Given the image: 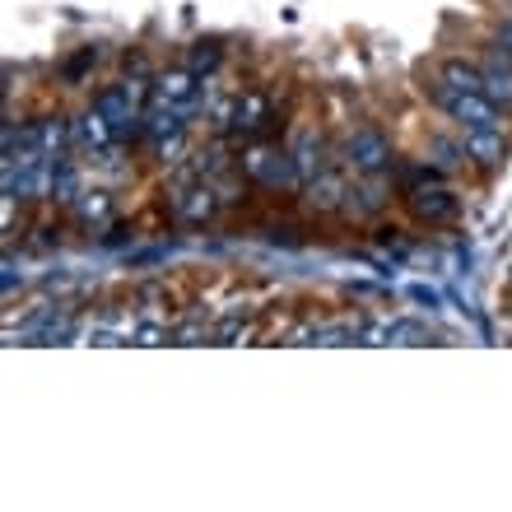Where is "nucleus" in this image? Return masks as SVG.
<instances>
[{"mask_svg":"<svg viewBox=\"0 0 512 512\" xmlns=\"http://www.w3.org/2000/svg\"><path fill=\"white\" fill-rule=\"evenodd\" d=\"M345 163H350L359 177H382L396 168V145L382 126H359L345 140Z\"/></svg>","mask_w":512,"mask_h":512,"instance_id":"1","label":"nucleus"},{"mask_svg":"<svg viewBox=\"0 0 512 512\" xmlns=\"http://www.w3.org/2000/svg\"><path fill=\"white\" fill-rule=\"evenodd\" d=\"M433 103L461 126V131H475V126H503V108H494L485 94H466V89H452V84L433 80Z\"/></svg>","mask_w":512,"mask_h":512,"instance_id":"2","label":"nucleus"},{"mask_svg":"<svg viewBox=\"0 0 512 512\" xmlns=\"http://www.w3.org/2000/svg\"><path fill=\"white\" fill-rule=\"evenodd\" d=\"M238 168L252 177L256 187H266V191H294V187H303L298 163H294V154H289V149H247Z\"/></svg>","mask_w":512,"mask_h":512,"instance_id":"3","label":"nucleus"},{"mask_svg":"<svg viewBox=\"0 0 512 512\" xmlns=\"http://www.w3.org/2000/svg\"><path fill=\"white\" fill-rule=\"evenodd\" d=\"M405 210L415 215V224H429V229H438V224H452V219L461 215V201L443 187V182H424V187L405 191Z\"/></svg>","mask_w":512,"mask_h":512,"instance_id":"4","label":"nucleus"},{"mask_svg":"<svg viewBox=\"0 0 512 512\" xmlns=\"http://www.w3.org/2000/svg\"><path fill=\"white\" fill-rule=\"evenodd\" d=\"M149 103H163V108L191 117L196 103H201V75H191L187 66L159 70V75H154V98H149Z\"/></svg>","mask_w":512,"mask_h":512,"instance_id":"5","label":"nucleus"},{"mask_svg":"<svg viewBox=\"0 0 512 512\" xmlns=\"http://www.w3.org/2000/svg\"><path fill=\"white\" fill-rule=\"evenodd\" d=\"M219 210V191L215 182H205V177H182L173 191V215L182 224H210Z\"/></svg>","mask_w":512,"mask_h":512,"instance_id":"6","label":"nucleus"},{"mask_svg":"<svg viewBox=\"0 0 512 512\" xmlns=\"http://www.w3.org/2000/svg\"><path fill=\"white\" fill-rule=\"evenodd\" d=\"M89 108H98L103 117L112 122V131L117 135H131V131H140V117H145V108L135 103V94L126 89V80L122 84H103L94 94V103Z\"/></svg>","mask_w":512,"mask_h":512,"instance_id":"7","label":"nucleus"},{"mask_svg":"<svg viewBox=\"0 0 512 512\" xmlns=\"http://www.w3.org/2000/svg\"><path fill=\"white\" fill-rule=\"evenodd\" d=\"M461 149H466V163L480 168V173H499L503 159H508L503 126H475V131H461Z\"/></svg>","mask_w":512,"mask_h":512,"instance_id":"8","label":"nucleus"},{"mask_svg":"<svg viewBox=\"0 0 512 512\" xmlns=\"http://www.w3.org/2000/svg\"><path fill=\"white\" fill-rule=\"evenodd\" d=\"M112 140H117V131H112V122L98 108L80 112V117L70 122V145L80 149V154H94V159H103V154L112 149Z\"/></svg>","mask_w":512,"mask_h":512,"instance_id":"9","label":"nucleus"},{"mask_svg":"<svg viewBox=\"0 0 512 512\" xmlns=\"http://www.w3.org/2000/svg\"><path fill=\"white\" fill-rule=\"evenodd\" d=\"M266 122H270V98L261 94V89H247V94L229 108V117H224L229 135H243V140L261 135V126H266Z\"/></svg>","mask_w":512,"mask_h":512,"instance_id":"10","label":"nucleus"},{"mask_svg":"<svg viewBox=\"0 0 512 512\" xmlns=\"http://www.w3.org/2000/svg\"><path fill=\"white\" fill-rule=\"evenodd\" d=\"M480 75H485V98L494 108L512 112V52L508 47H494V52L480 61Z\"/></svg>","mask_w":512,"mask_h":512,"instance_id":"11","label":"nucleus"},{"mask_svg":"<svg viewBox=\"0 0 512 512\" xmlns=\"http://www.w3.org/2000/svg\"><path fill=\"white\" fill-rule=\"evenodd\" d=\"M80 196H84V177H80V168H75V159L56 154L52 159V201L66 205V210H75Z\"/></svg>","mask_w":512,"mask_h":512,"instance_id":"12","label":"nucleus"},{"mask_svg":"<svg viewBox=\"0 0 512 512\" xmlns=\"http://www.w3.org/2000/svg\"><path fill=\"white\" fill-rule=\"evenodd\" d=\"M308 187V205H317V210H345V196H350V187H345V177L340 173H317L312 182H303Z\"/></svg>","mask_w":512,"mask_h":512,"instance_id":"13","label":"nucleus"},{"mask_svg":"<svg viewBox=\"0 0 512 512\" xmlns=\"http://www.w3.org/2000/svg\"><path fill=\"white\" fill-rule=\"evenodd\" d=\"M289 154H294L303 182H312L317 173H326V145L317 140V131H298V140L289 145Z\"/></svg>","mask_w":512,"mask_h":512,"instance_id":"14","label":"nucleus"},{"mask_svg":"<svg viewBox=\"0 0 512 512\" xmlns=\"http://www.w3.org/2000/svg\"><path fill=\"white\" fill-rule=\"evenodd\" d=\"M438 80L452 84V89H466V94H485V75L466 56H447L443 66H438Z\"/></svg>","mask_w":512,"mask_h":512,"instance_id":"15","label":"nucleus"},{"mask_svg":"<svg viewBox=\"0 0 512 512\" xmlns=\"http://www.w3.org/2000/svg\"><path fill=\"white\" fill-rule=\"evenodd\" d=\"M75 219H80V224H108L112 219V196L108 191H84L80 205H75Z\"/></svg>","mask_w":512,"mask_h":512,"instance_id":"16","label":"nucleus"},{"mask_svg":"<svg viewBox=\"0 0 512 512\" xmlns=\"http://www.w3.org/2000/svg\"><path fill=\"white\" fill-rule=\"evenodd\" d=\"M219 61H224L219 42H196V47L187 52V70H191V75H201V80H205V75H215Z\"/></svg>","mask_w":512,"mask_h":512,"instance_id":"17","label":"nucleus"},{"mask_svg":"<svg viewBox=\"0 0 512 512\" xmlns=\"http://www.w3.org/2000/svg\"><path fill=\"white\" fill-rule=\"evenodd\" d=\"M131 345H173L168 322H131Z\"/></svg>","mask_w":512,"mask_h":512,"instance_id":"18","label":"nucleus"},{"mask_svg":"<svg viewBox=\"0 0 512 512\" xmlns=\"http://www.w3.org/2000/svg\"><path fill=\"white\" fill-rule=\"evenodd\" d=\"M94 66H98V47H84L80 56H70L66 66H61V75H66V84H80Z\"/></svg>","mask_w":512,"mask_h":512,"instance_id":"19","label":"nucleus"},{"mask_svg":"<svg viewBox=\"0 0 512 512\" xmlns=\"http://www.w3.org/2000/svg\"><path fill=\"white\" fill-rule=\"evenodd\" d=\"M247 336H252V326L238 322V317H229V322L215 326V345H233V340H247Z\"/></svg>","mask_w":512,"mask_h":512,"instance_id":"20","label":"nucleus"},{"mask_svg":"<svg viewBox=\"0 0 512 512\" xmlns=\"http://www.w3.org/2000/svg\"><path fill=\"white\" fill-rule=\"evenodd\" d=\"M410 298L415 303H429V308H438L443 298H438V289H429V284H410Z\"/></svg>","mask_w":512,"mask_h":512,"instance_id":"21","label":"nucleus"}]
</instances>
